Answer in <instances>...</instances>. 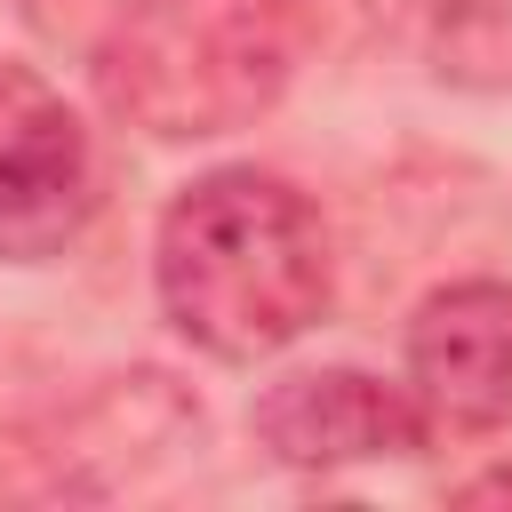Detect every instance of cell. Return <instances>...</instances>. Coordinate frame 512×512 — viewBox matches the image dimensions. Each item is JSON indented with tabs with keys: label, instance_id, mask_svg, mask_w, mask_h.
Here are the masks:
<instances>
[{
	"label": "cell",
	"instance_id": "1",
	"mask_svg": "<svg viewBox=\"0 0 512 512\" xmlns=\"http://www.w3.org/2000/svg\"><path fill=\"white\" fill-rule=\"evenodd\" d=\"M160 312L208 360H272L328 312V232L320 208L264 168H216L184 184L152 248Z\"/></svg>",
	"mask_w": 512,
	"mask_h": 512
},
{
	"label": "cell",
	"instance_id": "2",
	"mask_svg": "<svg viewBox=\"0 0 512 512\" xmlns=\"http://www.w3.org/2000/svg\"><path fill=\"white\" fill-rule=\"evenodd\" d=\"M304 40V0H128L88 72L112 120L160 144H200L264 120L296 80Z\"/></svg>",
	"mask_w": 512,
	"mask_h": 512
},
{
	"label": "cell",
	"instance_id": "3",
	"mask_svg": "<svg viewBox=\"0 0 512 512\" xmlns=\"http://www.w3.org/2000/svg\"><path fill=\"white\" fill-rule=\"evenodd\" d=\"M96 216V144L32 72L0 64V264H48Z\"/></svg>",
	"mask_w": 512,
	"mask_h": 512
},
{
	"label": "cell",
	"instance_id": "4",
	"mask_svg": "<svg viewBox=\"0 0 512 512\" xmlns=\"http://www.w3.org/2000/svg\"><path fill=\"white\" fill-rule=\"evenodd\" d=\"M408 400L432 432H496L512 416V280H456L416 304Z\"/></svg>",
	"mask_w": 512,
	"mask_h": 512
},
{
	"label": "cell",
	"instance_id": "5",
	"mask_svg": "<svg viewBox=\"0 0 512 512\" xmlns=\"http://www.w3.org/2000/svg\"><path fill=\"white\" fill-rule=\"evenodd\" d=\"M256 440L296 472H336V464L416 456L432 424L408 400V384H384L368 368H296L256 400Z\"/></svg>",
	"mask_w": 512,
	"mask_h": 512
},
{
	"label": "cell",
	"instance_id": "6",
	"mask_svg": "<svg viewBox=\"0 0 512 512\" xmlns=\"http://www.w3.org/2000/svg\"><path fill=\"white\" fill-rule=\"evenodd\" d=\"M432 64L456 88H512V0H432Z\"/></svg>",
	"mask_w": 512,
	"mask_h": 512
}]
</instances>
